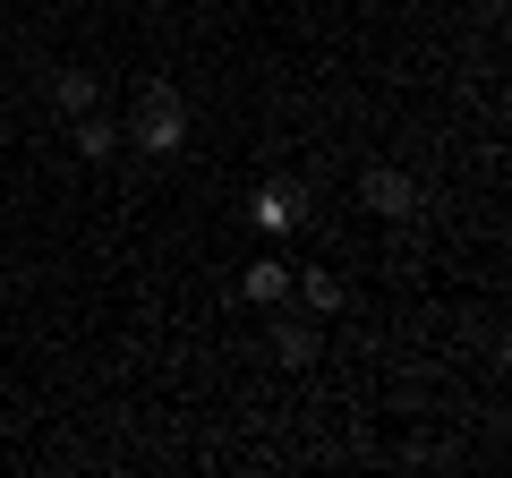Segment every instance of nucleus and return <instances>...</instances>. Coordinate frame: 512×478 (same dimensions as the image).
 <instances>
[{
    "label": "nucleus",
    "instance_id": "obj_1",
    "mask_svg": "<svg viewBox=\"0 0 512 478\" xmlns=\"http://www.w3.org/2000/svg\"><path fill=\"white\" fill-rule=\"evenodd\" d=\"M128 146H137V154H180V146H188V103H180V86H171V77H146V86H137Z\"/></svg>",
    "mask_w": 512,
    "mask_h": 478
},
{
    "label": "nucleus",
    "instance_id": "obj_2",
    "mask_svg": "<svg viewBox=\"0 0 512 478\" xmlns=\"http://www.w3.org/2000/svg\"><path fill=\"white\" fill-rule=\"evenodd\" d=\"M248 222L265 239H291L299 222H308V188L299 180H256V197H248Z\"/></svg>",
    "mask_w": 512,
    "mask_h": 478
},
{
    "label": "nucleus",
    "instance_id": "obj_3",
    "mask_svg": "<svg viewBox=\"0 0 512 478\" xmlns=\"http://www.w3.org/2000/svg\"><path fill=\"white\" fill-rule=\"evenodd\" d=\"M359 197L376 205V214H410V205H419V188H410V180H402V171H393V163H376V171H367V180H359Z\"/></svg>",
    "mask_w": 512,
    "mask_h": 478
},
{
    "label": "nucleus",
    "instance_id": "obj_4",
    "mask_svg": "<svg viewBox=\"0 0 512 478\" xmlns=\"http://www.w3.org/2000/svg\"><path fill=\"white\" fill-rule=\"evenodd\" d=\"M239 291H248L256 308H282V299H291V265H282V257H256V265H248V282H239Z\"/></svg>",
    "mask_w": 512,
    "mask_h": 478
},
{
    "label": "nucleus",
    "instance_id": "obj_5",
    "mask_svg": "<svg viewBox=\"0 0 512 478\" xmlns=\"http://www.w3.org/2000/svg\"><path fill=\"white\" fill-rule=\"evenodd\" d=\"M52 103L77 120V111H94V103H103V77H94V69H60V77H52Z\"/></svg>",
    "mask_w": 512,
    "mask_h": 478
},
{
    "label": "nucleus",
    "instance_id": "obj_6",
    "mask_svg": "<svg viewBox=\"0 0 512 478\" xmlns=\"http://www.w3.org/2000/svg\"><path fill=\"white\" fill-rule=\"evenodd\" d=\"M77 154H86V163H111V154H120V129H111V120H103V111H77Z\"/></svg>",
    "mask_w": 512,
    "mask_h": 478
},
{
    "label": "nucleus",
    "instance_id": "obj_7",
    "mask_svg": "<svg viewBox=\"0 0 512 478\" xmlns=\"http://www.w3.org/2000/svg\"><path fill=\"white\" fill-rule=\"evenodd\" d=\"M274 359H282V368H308V359H316V325H308V316H282V325H274Z\"/></svg>",
    "mask_w": 512,
    "mask_h": 478
},
{
    "label": "nucleus",
    "instance_id": "obj_8",
    "mask_svg": "<svg viewBox=\"0 0 512 478\" xmlns=\"http://www.w3.org/2000/svg\"><path fill=\"white\" fill-rule=\"evenodd\" d=\"M299 282V299H308V316H333V308H342V282H333V274H291Z\"/></svg>",
    "mask_w": 512,
    "mask_h": 478
}]
</instances>
